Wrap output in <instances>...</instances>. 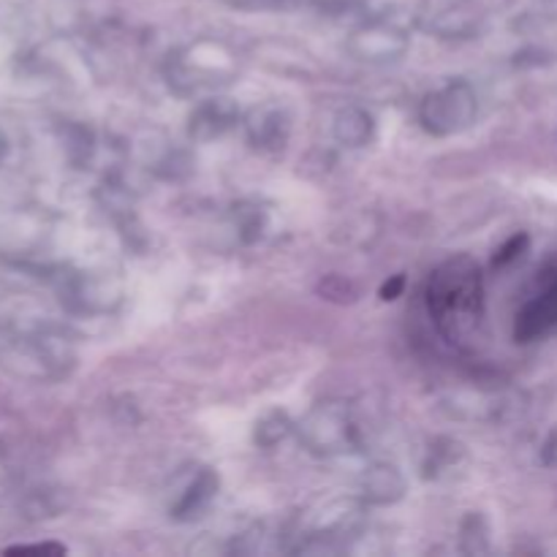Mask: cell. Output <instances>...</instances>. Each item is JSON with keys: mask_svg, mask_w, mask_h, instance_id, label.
I'll use <instances>...</instances> for the list:
<instances>
[{"mask_svg": "<svg viewBox=\"0 0 557 557\" xmlns=\"http://www.w3.org/2000/svg\"><path fill=\"white\" fill-rule=\"evenodd\" d=\"M428 310L435 330L451 346H466L479 335L484 321V281L471 256H455L430 275Z\"/></svg>", "mask_w": 557, "mask_h": 557, "instance_id": "1", "label": "cell"}, {"mask_svg": "<svg viewBox=\"0 0 557 557\" xmlns=\"http://www.w3.org/2000/svg\"><path fill=\"white\" fill-rule=\"evenodd\" d=\"M234 76V54L221 44H210V52L201 54V44L174 54L169 63V85L183 96H194L201 90H215L228 85Z\"/></svg>", "mask_w": 557, "mask_h": 557, "instance_id": "2", "label": "cell"}, {"mask_svg": "<svg viewBox=\"0 0 557 557\" xmlns=\"http://www.w3.org/2000/svg\"><path fill=\"white\" fill-rule=\"evenodd\" d=\"M479 98L468 82H449L430 92L419 107V120L433 136H451L466 131L476 120Z\"/></svg>", "mask_w": 557, "mask_h": 557, "instance_id": "3", "label": "cell"}, {"mask_svg": "<svg viewBox=\"0 0 557 557\" xmlns=\"http://www.w3.org/2000/svg\"><path fill=\"white\" fill-rule=\"evenodd\" d=\"M299 438L319 457L343 455L354 446V424L341 403H321L299 422Z\"/></svg>", "mask_w": 557, "mask_h": 557, "instance_id": "4", "label": "cell"}, {"mask_svg": "<svg viewBox=\"0 0 557 557\" xmlns=\"http://www.w3.org/2000/svg\"><path fill=\"white\" fill-rule=\"evenodd\" d=\"M553 326H557V272L553 277H547L542 292L528 299L525 308L517 313L515 337L517 343H531L536 337L547 335Z\"/></svg>", "mask_w": 557, "mask_h": 557, "instance_id": "5", "label": "cell"}, {"mask_svg": "<svg viewBox=\"0 0 557 557\" xmlns=\"http://www.w3.org/2000/svg\"><path fill=\"white\" fill-rule=\"evenodd\" d=\"M406 33L389 22H370L351 38V49L359 60H395L406 52Z\"/></svg>", "mask_w": 557, "mask_h": 557, "instance_id": "6", "label": "cell"}, {"mask_svg": "<svg viewBox=\"0 0 557 557\" xmlns=\"http://www.w3.org/2000/svg\"><path fill=\"white\" fill-rule=\"evenodd\" d=\"M245 134L256 150L275 152L283 150L292 134V123L288 114L277 107H256L253 112L245 117Z\"/></svg>", "mask_w": 557, "mask_h": 557, "instance_id": "7", "label": "cell"}, {"mask_svg": "<svg viewBox=\"0 0 557 557\" xmlns=\"http://www.w3.org/2000/svg\"><path fill=\"white\" fill-rule=\"evenodd\" d=\"M359 493L370 506H392L406 493V479L389 462H375L359 479Z\"/></svg>", "mask_w": 557, "mask_h": 557, "instance_id": "8", "label": "cell"}, {"mask_svg": "<svg viewBox=\"0 0 557 557\" xmlns=\"http://www.w3.org/2000/svg\"><path fill=\"white\" fill-rule=\"evenodd\" d=\"M237 120L239 112L232 101H226V98H212V101L201 103L194 112V117H190V136H194L196 141L218 139V136L226 134Z\"/></svg>", "mask_w": 557, "mask_h": 557, "instance_id": "9", "label": "cell"}, {"mask_svg": "<svg viewBox=\"0 0 557 557\" xmlns=\"http://www.w3.org/2000/svg\"><path fill=\"white\" fill-rule=\"evenodd\" d=\"M218 484H221L218 482V473L210 471V468H205V471H201L199 476L188 484V490L183 493V498L174 504V509H172L174 520L190 522V520H196V517H201V511H207V506L215 500Z\"/></svg>", "mask_w": 557, "mask_h": 557, "instance_id": "10", "label": "cell"}, {"mask_svg": "<svg viewBox=\"0 0 557 557\" xmlns=\"http://www.w3.org/2000/svg\"><path fill=\"white\" fill-rule=\"evenodd\" d=\"M373 114L362 107H346L335 117V139L346 147H364L373 139Z\"/></svg>", "mask_w": 557, "mask_h": 557, "instance_id": "11", "label": "cell"}, {"mask_svg": "<svg viewBox=\"0 0 557 557\" xmlns=\"http://www.w3.org/2000/svg\"><path fill=\"white\" fill-rule=\"evenodd\" d=\"M292 430L294 424L286 411H270L256 422V444L264 446V449H275L277 444H283L292 435Z\"/></svg>", "mask_w": 557, "mask_h": 557, "instance_id": "12", "label": "cell"}, {"mask_svg": "<svg viewBox=\"0 0 557 557\" xmlns=\"http://www.w3.org/2000/svg\"><path fill=\"white\" fill-rule=\"evenodd\" d=\"M319 292L324 294L326 299H337V302H346V299H354V286L351 283L346 281V277H341V275H330L326 277L324 283H321L319 286Z\"/></svg>", "mask_w": 557, "mask_h": 557, "instance_id": "13", "label": "cell"}, {"mask_svg": "<svg viewBox=\"0 0 557 557\" xmlns=\"http://www.w3.org/2000/svg\"><path fill=\"white\" fill-rule=\"evenodd\" d=\"M525 248H528V234H515V237H511L509 243H506L504 248H500L498 253H495L493 264L495 267L511 264V261H517L522 253H525Z\"/></svg>", "mask_w": 557, "mask_h": 557, "instance_id": "14", "label": "cell"}, {"mask_svg": "<svg viewBox=\"0 0 557 557\" xmlns=\"http://www.w3.org/2000/svg\"><path fill=\"white\" fill-rule=\"evenodd\" d=\"M403 288H406V275H392L389 281L381 286V299H384V302H392V299L400 297Z\"/></svg>", "mask_w": 557, "mask_h": 557, "instance_id": "15", "label": "cell"}, {"mask_svg": "<svg viewBox=\"0 0 557 557\" xmlns=\"http://www.w3.org/2000/svg\"><path fill=\"white\" fill-rule=\"evenodd\" d=\"M5 553H41V555H63L65 547H60V544H30V547H11L5 549Z\"/></svg>", "mask_w": 557, "mask_h": 557, "instance_id": "16", "label": "cell"}, {"mask_svg": "<svg viewBox=\"0 0 557 557\" xmlns=\"http://www.w3.org/2000/svg\"><path fill=\"white\" fill-rule=\"evenodd\" d=\"M232 5H239V9H277L286 0H228Z\"/></svg>", "mask_w": 557, "mask_h": 557, "instance_id": "17", "label": "cell"}]
</instances>
